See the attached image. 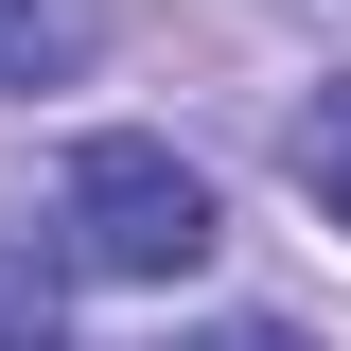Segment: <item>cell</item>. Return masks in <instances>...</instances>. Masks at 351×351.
<instances>
[{"instance_id": "3", "label": "cell", "mask_w": 351, "mask_h": 351, "mask_svg": "<svg viewBox=\"0 0 351 351\" xmlns=\"http://www.w3.org/2000/svg\"><path fill=\"white\" fill-rule=\"evenodd\" d=\"M281 158H299V193L351 228V88H334V106H299V141H281Z\"/></svg>"}, {"instance_id": "2", "label": "cell", "mask_w": 351, "mask_h": 351, "mask_svg": "<svg viewBox=\"0 0 351 351\" xmlns=\"http://www.w3.org/2000/svg\"><path fill=\"white\" fill-rule=\"evenodd\" d=\"M106 53V0H0V88H71Z\"/></svg>"}, {"instance_id": "1", "label": "cell", "mask_w": 351, "mask_h": 351, "mask_svg": "<svg viewBox=\"0 0 351 351\" xmlns=\"http://www.w3.org/2000/svg\"><path fill=\"white\" fill-rule=\"evenodd\" d=\"M53 246H71V281H193V263H211V176L176 158V141L106 123L53 176Z\"/></svg>"}, {"instance_id": "4", "label": "cell", "mask_w": 351, "mask_h": 351, "mask_svg": "<svg viewBox=\"0 0 351 351\" xmlns=\"http://www.w3.org/2000/svg\"><path fill=\"white\" fill-rule=\"evenodd\" d=\"M193 351H316V334H281V316H228V334H193Z\"/></svg>"}]
</instances>
